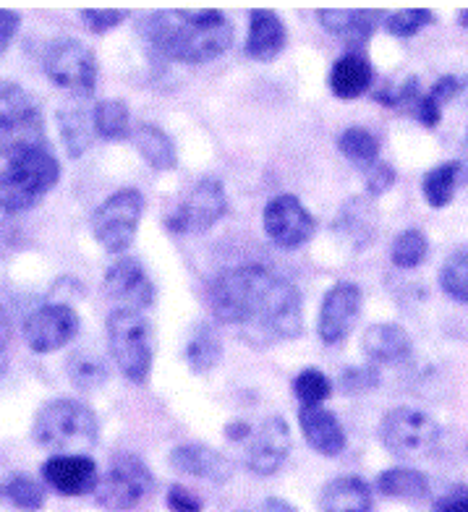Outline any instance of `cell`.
<instances>
[{
    "mask_svg": "<svg viewBox=\"0 0 468 512\" xmlns=\"http://www.w3.org/2000/svg\"><path fill=\"white\" fill-rule=\"evenodd\" d=\"M144 40L170 61L204 63L233 45V24L220 11H155L142 21Z\"/></svg>",
    "mask_w": 468,
    "mask_h": 512,
    "instance_id": "obj_2",
    "label": "cell"
},
{
    "mask_svg": "<svg viewBox=\"0 0 468 512\" xmlns=\"http://www.w3.org/2000/svg\"><path fill=\"white\" fill-rule=\"evenodd\" d=\"M82 19L92 32L102 34L108 32V29L118 27L126 19V11H121V8H84Z\"/></svg>",
    "mask_w": 468,
    "mask_h": 512,
    "instance_id": "obj_39",
    "label": "cell"
},
{
    "mask_svg": "<svg viewBox=\"0 0 468 512\" xmlns=\"http://www.w3.org/2000/svg\"><path fill=\"white\" fill-rule=\"evenodd\" d=\"M79 332V317L68 304H45L32 311L24 322V337L34 353L63 348Z\"/></svg>",
    "mask_w": 468,
    "mask_h": 512,
    "instance_id": "obj_12",
    "label": "cell"
},
{
    "mask_svg": "<svg viewBox=\"0 0 468 512\" xmlns=\"http://www.w3.org/2000/svg\"><path fill=\"white\" fill-rule=\"evenodd\" d=\"M220 356H223V345L220 337L215 335L210 324H199L197 330L191 332L189 348H186V358L194 371H210L212 366H218Z\"/></svg>",
    "mask_w": 468,
    "mask_h": 512,
    "instance_id": "obj_32",
    "label": "cell"
},
{
    "mask_svg": "<svg viewBox=\"0 0 468 512\" xmlns=\"http://www.w3.org/2000/svg\"><path fill=\"white\" fill-rule=\"evenodd\" d=\"M8 348H11V319H8L6 309L0 306V377L6 374Z\"/></svg>",
    "mask_w": 468,
    "mask_h": 512,
    "instance_id": "obj_46",
    "label": "cell"
},
{
    "mask_svg": "<svg viewBox=\"0 0 468 512\" xmlns=\"http://www.w3.org/2000/svg\"><path fill=\"white\" fill-rule=\"evenodd\" d=\"M361 311V288L356 283H335L325 293L322 309H319L317 332L319 340L327 345L340 343L351 332L353 322Z\"/></svg>",
    "mask_w": 468,
    "mask_h": 512,
    "instance_id": "obj_14",
    "label": "cell"
},
{
    "mask_svg": "<svg viewBox=\"0 0 468 512\" xmlns=\"http://www.w3.org/2000/svg\"><path fill=\"white\" fill-rule=\"evenodd\" d=\"M372 76L374 71L364 55L348 53L335 61L333 71H330V89L340 100H353L361 92H367L369 84H372Z\"/></svg>",
    "mask_w": 468,
    "mask_h": 512,
    "instance_id": "obj_23",
    "label": "cell"
},
{
    "mask_svg": "<svg viewBox=\"0 0 468 512\" xmlns=\"http://www.w3.org/2000/svg\"><path fill=\"white\" fill-rule=\"evenodd\" d=\"M466 452H468V447H466Z\"/></svg>",
    "mask_w": 468,
    "mask_h": 512,
    "instance_id": "obj_50",
    "label": "cell"
},
{
    "mask_svg": "<svg viewBox=\"0 0 468 512\" xmlns=\"http://www.w3.org/2000/svg\"><path fill=\"white\" fill-rule=\"evenodd\" d=\"M61 178V165L50 147L29 149L24 155L8 160L0 170V209L3 212H24L42 194H48Z\"/></svg>",
    "mask_w": 468,
    "mask_h": 512,
    "instance_id": "obj_4",
    "label": "cell"
},
{
    "mask_svg": "<svg viewBox=\"0 0 468 512\" xmlns=\"http://www.w3.org/2000/svg\"><path fill=\"white\" fill-rule=\"evenodd\" d=\"M461 24H466L468 27V14H461Z\"/></svg>",
    "mask_w": 468,
    "mask_h": 512,
    "instance_id": "obj_49",
    "label": "cell"
},
{
    "mask_svg": "<svg viewBox=\"0 0 468 512\" xmlns=\"http://www.w3.org/2000/svg\"><path fill=\"white\" fill-rule=\"evenodd\" d=\"M288 32L278 14L267 8H257L249 16V34H246V55L257 61H272L275 55L283 53Z\"/></svg>",
    "mask_w": 468,
    "mask_h": 512,
    "instance_id": "obj_20",
    "label": "cell"
},
{
    "mask_svg": "<svg viewBox=\"0 0 468 512\" xmlns=\"http://www.w3.org/2000/svg\"><path fill=\"white\" fill-rule=\"evenodd\" d=\"M105 290L118 309L126 311H142L155 301V283L136 259H118L110 264L105 272Z\"/></svg>",
    "mask_w": 468,
    "mask_h": 512,
    "instance_id": "obj_15",
    "label": "cell"
},
{
    "mask_svg": "<svg viewBox=\"0 0 468 512\" xmlns=\"http://www.w3.org/2000/svg\"><path fill=\"white\" fill-rule=\"evenodd\" d=\"M458 89H461V81L455 79V76H442V79L435 81V87L429 89V95L435 97V100L442 105V102L450 100Z\"/></svg>",
    "mask_w": 468,
    "mask_h": 512,
    "instance_id": "obj_47",
    "label": "cell"
},
{
    "mask_svg": "<svg viewBox=\"0 0 468 512\" xmlns=\"http://www.w3.org/2000/svg\"><path fill=\"white\" fill-rule=\"evenodd\" d=\"M442 429L435 418L416 408H393L382 418L380 439L395 458H424L440 445Z\"/></svg>",
    "mask_w": 468,
    "mask_h": 512,
    "instance_id": "obj_6",
    "label": "cell"
},
{
    "mask_svg": "<svg viewBox=\"0 0 468 512\" xmlns=\"http://www.w3.org/2000/svg\"><path fill=\"white\" fill-rule=\"evenodd\" d=\"M293 392H296V398L304 405H319L330 398L333 384H330V379H327L322 371L304 369L299 377L293 379Z\"/></svg>",
    "mask_w": 468,
    "mask_h": 512,
    "instance_id": "obj_37",
    "label": "cell"
},
{
    "mask_svg": "<svg viewBox=\"0 0 468 512\" xmlns=\"http://www.w3.org/2000/svg\"><path fill=\"white\" fill-rule=\"evenodd\" d=\"M0 502L16 507L24 512H37L45 505V489L29 476H8L6 481H0Z\"/></svg>",
    "mask_w": 468,
    "mask_h": 512,
    "instance_id": "obj_31",
    "label": "cell"
},
{
    "mask_svg": "<svg viewBox=\"0 0 468 512\" xmlns=\"http://www.w3.org/2000/svg\"><path fill=\"white\" fill-rule=\"evenodd\" d=\"M168 507L170 512H202L199 497H194L186 486H170Z\"/></svg>",
    "mask_w": 468,
    "mask_h": 512,
    "instance_id": "obj_43",
    "label": "cell"
},
{
    "mask_svg": "<svg viewBox=\"0 0 468 512\" xmlns=\"http://www.w3.org/2000/svg\"><path fill=\"white\" fill-rule=\"evenodd\" d=\"M66 374L79 390H95L108 379V364L97 351L82 348V351H74L68 356Z\"/></svg>",
    "mask_w": 468,
    "mask_h": 512,
    "instance_id": "obj_29",
    "label": "cell"
},
{
    "mask_svg": "<svg viewBox=\"0 0 468 512\" xmlns=\"http://www.w3.org/2000/svg\"><path fill=\"white\" fill-rule=\"evenodd\" d=\"M440 110L442 105L435 100V97L429 95H419V100H416L414 105V113L416 118H419V123H424V126H437L440 123Z\"/></svg>",
    "mask_w": 468,
    "mask_h": 512,
    "instance_id": "obj_44",
    "label": "cell"
},
{
    "mask_svg": "<svg viewBox=\"0 0 468 512\" xmlns=\"http://www.w3.org/2000/svg\"><path fill=\"white\" fill-rule=\"evenodd\" d=\"M42 479L63 497H82L95 492L97 463L89 455H53L42 463Z\"/></svg>",
    "mask_w": 468,
    "mask_h": 512,
    "instance_id": "obj_16",
    "label": "cell"
},
{
    "mask_svg": "<svg viewBox=\"0 0 468 512\" xmlns=\"http://www.w3.org/2000/svg\"><path fill=\"white\" fill-rule=\"evenodd\" d=\"M338 149L353 165H359L364 170L372 168L374 162L380 160V139L361 126L346 128L338 139Z\"/></svg>",
    "mask_w": 468,
    "mask_h": 512,
    "instance_id": "obj_30",
    "label": "cell"
},
{
    "mask_svg": "<svg viewBox=\"0 0 468 512\" xmlns=\"http://www.w3.org/2000/svg\"><path fill=\"white\" fill-rule=\"evenodd\" d=\"M21 27V16L16 11L0 8V53H6V48L14 40V34Z\"/></svg>",
    "mask_w": 468,
    "mask_h": 512,
    "instance_id": "obj_45",
    "label": "cell"
},
{
    "mask_svg": "<svg viewBox=\"0 0 468 512\" xmlns=\"http://www.w3.org/2000/svg\"><path fill=\"white\" fill-rule=\"evenodd\" d=\"M210 304L215 317L233 324L254 348L301 335L304 314L299 288L262 264L220 272L210 283Z\"/></svg>",
    "mask_w": 468,
    "mask_h": 512,
    "instance_id": "obj_1",
    "label": "cell"
},
{
    "mask_svg": "<svg viewBox=\"0 0 468 512\" xmlns=\"http://www.w3.org/2000/svg\"><path fill=\"white\" fill-rule=\"evenodd\" d=\"M225 209H228V196L223 183L218 178H202L165 225L173 233H204L218 223Z\"/></svg>",
    "mask_w": 468,
    "mask_h": 512,
    "instance_id": "obj_10",
    "label": "cell"
},
{
    "mask_svg": "<svg viewBox=\"0 0 468 512\" xmlns=\"http://www.w3.org/2000/svg\"><path fill=\"white\" fill-rule=\"evenodd\" d=\"M380 382V374L374 369H367V366H351V369L343 371L340 377V387L343 392H361V390H372Z\"/></svg>",
    "mask_w": 468,
    "mask_h": 512,
    "instance_id": "obj_40",
    "label": "cell"
},
{
    "mask_svg": "<svg viewBox=\"0 0 468 512\" xmlns=\"http://www.w3.org/2000/svg\"><path fill=\"white\" fill-rule=\"evenodd\" d=\"M377 489H380L385 497L419 502V499H424L429 494V479L421 471L398 465V468H387V471L380 473Z\"/></svg>",
    "mask_w": 468,
    "mask_h": 512,
    "instance_id": "obj_27",
    "label": "cell"
},
{
    "mask_svg": "<svg viewBox=\"0 0 468 512\" xmlns=\"http://www.w3.org/2000/svg\"><path fill=\"white\" fill-rule=\"evenodd\" d=\"M335 230L343 233L356 249H361V246H367L374 238V230H377V209L367 199L353 196L351 202L338 212Z\"/></svg>",
    "mask_w": 468,
    "mask_h": 512,
    "instance_id": "obj_25",
    "label": "cell"
},
{
    "mask_svg": "<svg viewBox=\"0 0 468 512\" xmlns=\"http://www.w3.org/2000/svg\"><path fill=\"white\" fill-rule=\"evenodd\" d=\"M291 452V429L283 416H267L251 432V445L246 452V465L257 476H272L280 471Z\"/></svg>",
    "mask_w": 468,
    "mask_h": 512,
    "instance_id": "obj_13",
    "label": "cell"
},
{
    "mask_svg": "<svg viewBox=\"0 0 468 512\" xmlns=\"http://www.w3.org/2000/svg\"><path fill=\"white\" fill-rule=\"evenodd\" d=\"M435 16L427 8H406V11H395L385 19V29L395 37H414L421 27L432 24Z\"/></svg>",
    "mask_w": 468,
    "mask_h": 512,
    "instance_id": "obj_38",
    "label": "cell"
},
{
    "mask_svg": "<svg viewBox=\"0 0 468 512\" xmlns=\"http://www.w3.org/2000/svg\"><path fill=\"white\" fill-rule=\"evenodd\" d=\"M136 149L142 152V157L150 162L155 170H170L176 168V147L170 142V136L165 134L160 126H152V123H139L134 128Z\"/></svg>",
    "mask_w": 468,
    "mask_h": 512,
    "instance_id": "obj_26",
    "label": "cell"
},
{
    "mask_svg": "<svg viewBox=\"0 0 468 512\" xmlns=\"http://www.w3.org/2000/svg\"><path fill=\"white\" fill-rule=\"evenodd\" d=\"M155 479H152L150 468L129 452H121L110 460L108 471L97 481L95 499L97 505L110 512L131 510L152 492Z\"/></svg>",
    "mask_w": 468,
    "mask_h": 512,
    "instance_id": "obj_7",
    "label": "cell"
},
{
    "mask_svg": "<svg viewBox=\"0 0 468 512\" xmlns=\"http://www.w3.org/2000/svg\"><path fill=\"white\" fill-rule=\"evenodd\" d=\"M92 118H95V131L108 142H118V139L129 134V108H126V102H97L95 110H92Z\"/></svg>",
    "mask_w": 468,
    "mask_h": 512,
    "instance_id": "obj_33",
    "label": "cell"
},
{
    "mask_svg": "<svg viewBox=\"0 0 468 512\" xmlns=\"http://www.w3.org/2000/svg\"><path fill=\"white\" fill-rule=\"evenodd\" d=\"M299 424L306 442L327 458H335L346 450V432L333 411L319 405H304L299 411Z\"/></svg>",
    "mask_w": 468,
    "mask_h": 512,
    "instance_id": "obj_17",
    "label": "cell"
},
{
    "mask_svg": "<svg viewBox=\"0 0 468 512\" xmlns=\"http://www.w3.org/2000/svg\"><path fill=\"white\" fill-rule=\"evenodd\" d=\"M322 512H372V489L359 476H340L322 489Z\"/></svg>",
    "mask_w": 468,
    "mask_h": 512,
    "instance_id": "obj_22",
    "label": "cell"
},
{
    "mask_svg": "<svg viewBox=\"0 0 468 512\" xmlns=\"http://www.w3.org/2000/svg\"><path fill=\"white\" fill-rule=\"evenodd\" d=\"M251 429L249 424H244V421H238V424H228V429H225V437L228 439H244L249 437Z\"/></svg>",
    "mask_w": 468,
    "mask_h": 512,
    "instance_id": "obj_48",
    "label": "cell"
},
{
    "mask_svg": "<svg viewBox=\"0 0 468 512\" xmlns=\"http://www.w3.org/2000/svg\"><path fill=\"white\" fill-rule=\"evenodd\" d=\"M364 353L374 364H398L411 353V337L401 324L380 322L364 332Z\"/></svg>",
    "mask_w": 468,
    "mask_h": 512,
    "instance_id": "obj_21",
    "label": "cell"
},
{
    "mask_svg": "<svg viewBox=\"0 0 468 512\" xmlns=\"http://www.w3.org/2000/svg\"><path fill=\"white\" fill-rule=\"evenodd\" d=\"M58 126H61L63 144H66L68 157H82L84 149L92 142V128H95V118L89 113L84 102L74 100L63 105L58 110Z\"/></svg>",
    "mask_w": 468,
    "mask_h": 512,
    "instance_id": "obj_24",
    "label": "cell"
},
{
    "mask_svg": "<svg viewBox=\"0 0 468 512\" xmlns=\"http://www.w3.org/2000/svg\"><path fill=\"white\" fill-rule=\"evenodd\" d=\"M432 512H468V486L455 484L450 492H445L437 499Z\"/></svg>",
    "mask_w": 468,
    "mask_h": 512,
    "instance_id": "obj_42",
    "label": "cell"
},
{
    "mask_svg": "<svg viewBox=\"0 0 468 512\" xmlns=\"http://www.w3.org/2000/svg\"><path fill=\"white\" fill-rule=\"evenodd\" d=\"M108 343L123 377L142 384L152 369V324L142 311L116 309L108 317Z\"/></svg>",
    "mask_w": 468,
    "mask_h": 512,
    "instance_id": "obj_5",
    "label": "cell"
},
{
    "mask_svg": "<svg viewBox=\"0 0 468 512\" xmlns=\"http://www.w3.org/2000/svg\"><path fill=\"white\" fill-rule=\"evenodd\" d=\"M32 113H37V105L32 102V97L14 81L0 79V128L21 121V118H27Z\"/></svg>",
    "mask_w": 468,
    "mask_h": 512,
    "instance_id": "obj_36",
    "label": "cell"
},
{
    "mask_svg": "<svg viewBox=\"0 0 468 512\" xmlns=\"http://www.w3.org/2000/svg\"><path fill=\"white\" fill-rule=\"evenodd\" d=\"M144 199L136 189H118L92 215V233L110 254H121L131 246L142 220Z\"/></svg>",
    "mask_w": 468,
    "mask_h": 512,
    "instance_id": "obj_8",
    "label": "cell"
},
{
    "mask_svg": "<svg viewBox=\"0 0 468 512\" xmlns=\"http://www.w3.org/2000/svg\"><path fill=\"white\" fill-rule=\"evenodd\" d=\"M427 254V236L416 228H408L403 230V233H398V238L393 241V251H390L395 267H403V270H414V267H419Z\"/></svg>",
    "mask_w": 468,
    "mask_h": 512,
    "instance_id": "obj_35",
    "label": "cell"
},
{
    "mask_svg": "<svg viewBox=\"0 0 468 512\" xmlns=\"http://www.w3.org/2000/svg\"><path fill=\"white\" fill-rule=\"evenodd\" d=\"M393 183H395V170L390 168L387 162L377 160L372 165V168H367V189H369V194H374V196L385 194V191L390 189Z\"/></svg>",
    "mask_w": 468,
    "mask_h": 512,
    "instance_id": "obj_41",
    "label": "cell"
},
{
    "mask_svg": "<svg viewBox=\"0 0 468 512\" xmlns=\"http://www.w3.org/2000/svg\"><path fill=\"white\" fill-rule=\"evenodd\" d=\"M317 16L327 32L343 37L351 53H359L367 45V40L382 21L380 11H356V8H325Z\"/></svg>",
    "mask_w": 468,
    "mask_h": 512,
    "instance_id": "obj_18",
    "label": "cell"
},
{
    "mask_svg": "<svg viewBox=\"0 0 468 512\" xmlns=\"http://www.w3.org/2000/svg\"><path fill=\"white\" fill-rule=\"evenodd\" d=\"M440 285L450 298L468 304V246L453 251L448 256V262L442 264Z\"/></svg>",
    "mask_w": 468,
    "mask_h": 512,
    "instance_id": "obj_34",
    "label": "cell"
},
{
    "mask_svg": "<svg viewBox=\"0 0 468 512\" xmlns=\"http://www.w3.org/2000/svg\"><path fill=\"white\" fill-rule=\"evenodd\" d=\"M463 176V162L450 160L442 162L437 168H432L421 181V191H424V199H427L432 207H445L453 199L455 189H458V181Z\"/></svg>",
    "mask_w": 468,
    "mask_h": 512,
    "instance_id": "obj_28",
    "label": "cell"
},
{
    "mask_svg": "<svg viewBox=\"0 0 468 512\" xmlns=\"http://www.w3.org/2000/svg\"><path fill=\"white\" fill-rule=\"evenodd\" d=\"M45 71L58 87L74 92L76 97L89 95L97 81V61L92 50L74 37H61L45 53Z\"/></svg>",
    "mask_w": 468,
    "mask_h": 512,
    "instance_id": "obj_9",
    "label": "cell"
},
{
    "mask_svg": "<svg viewBox=\"0 0 468 512\" xmlns=\"http://www.w3.org/2000/svg\"><path fill=\"white\" fill-rule=\"evenodd\" d=\"M262 220H265V233L280 249H299L314 233L312 212L293 194L272 196Z\"/></svg>",
    "mask_w": 468,
    "mask_h": 512,
    "instance_id": "obj_11",
    "label": "cell"
},
{
    "mask_svg": "<svg viewBox=\"0 0 468 512\" xmlns=\"http://www.w3.org/2000/svg\"><path fill=\"white\" fill-rule=\"evenodd\" d=\"M32 432L42 447L58 450V455H84V450L95 447L100 424L84 403L58 398L42 405Z\"/></svg>",
    "mask_w": 468,
    "mask_h": 512,
    "instance_id": "obj_3",
    "label": "cell"
},
{
    "mask_svg": "<svg viewBox=\"0 0 468 512\" xmlns=\"http://www.w3.org/2000/svg\"><path fill=\"white\" fill-rule=\"evenodd\" d=\"M170 465L181 473L197 476L204 481H215V484H225L233 476V463L220 452L210 450L204 445H178L170 452Z\"/></svg>",
    "mask_w": 468,
    "mask_h": 512,
    "instance_id": "obj_19",
    "label": "cell"
}]
</instances>
